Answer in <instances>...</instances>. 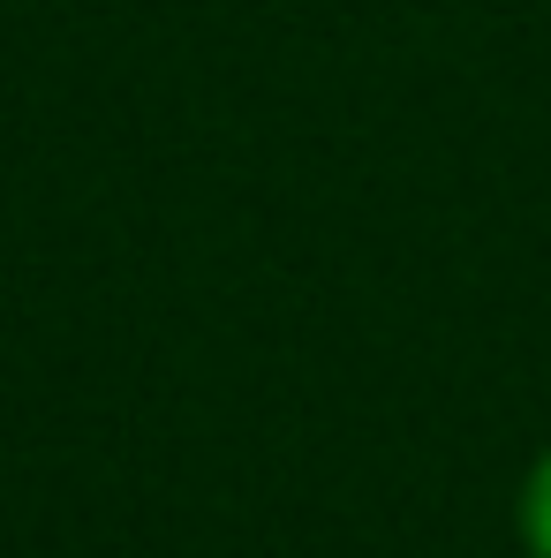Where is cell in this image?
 <instances>
[{"mask_svg":"<svg viewBox=\"0 0 551 558\" xmlns=\"http://www.w3.org/2000/svg\"><path fill=\"white\" fill-rule=\"evenodd\" d=\"M522 529H529L537 558H551V461L529 475V498H522Z\"/></svg>","mask_w":551,"mask_h":558,"instance_id":"cell-1","label":"cell"}]
</instances>
